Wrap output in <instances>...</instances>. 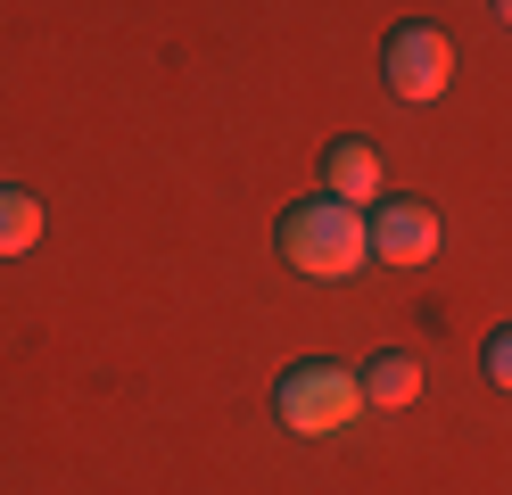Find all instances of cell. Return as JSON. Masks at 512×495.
<instances>
[{"label": "cell", "instance_id": "1", "mask_svg": "<svg viewBox=\"0 0 512 495\" xmlns=\"http://www.w3.org/2000/svg\"><path fill=\"white\" fill-rule=\"evenodd\" d=\"M273 248H281V264H290V273H306V281H347V273L372 256V223H364V207H347V198L314 190V198H298V207L281 215Z\"/></svg>", "mask_w": 512, "mask_h": 495}, {"label": "cell", "instance_id": "2", "mask_svg": "<svg viewBox=\"0 0 512 495\" xmlns=\"http://www.w3.org/2000/svg\"><path fill=\"white\" fill-rule=\"evenodd\" d=\"M273 413L290 438H339L347 421L364 413V380L339 372V363H290L273 380Z\"/></svg>", "mask_w": 512, "mask_h": 495}, {"label": "cell", "instance_id": "3", "mask_svg": "<svg viewBox=\"0 0 512 495\" xmlns=\"http://www.w3.org/2000/svg\"><path fill=\"white\" fill-rule=\"evenodd\" d=\"M380 83L397 99H438L455 83V42H446L438 25H389V42H380Z\"/></svg>", "mask_w": 512, "mask_h": 495}, {"label": "cell", "instance_id": "4", "mask_svg": "<svg viewBox=\"0 0 512 495\" xmlns=\"http://www.w3.org/2000/svg\"><path fill=\"white\" fill-rule=\"evenodd\" d=\"M364 223H372V256L380 264H430L438 256V215L422 198H380Z\"/></svg>", "mask_w": 512, "mask_h": 495}, {"label": "cell", "instance_id": "5", "mask_svg": "<svg viewBox=\"0 0 512 495\" xmlns=\"http://www.w3.org/2000/svg\"><path fill=\"white\" fill-rule=\"evenodd\" d=\"M380 149L372 141H356V132H347V141H331L323 149V190L331 198H347V207H380Z\"/></svg>", "mask_w": 512, "mask_h": 495}, {"label": "cell", "instance_id": "6", "mask_svg": "<svg viewBox=\"0 0 512 495\" xmlns=\"http://www.w3.org/2000/svg\"><path fill=\"white\" fill-rule=\"evenodd\" d=\"M356 380H364V405H413V396H422V363L405 347H380Z\"/></svg>", "mask_w": 512, "mask_h": 495}, {"label": "cell", "instance_id": "7", "mask_svg": "<svg viewBox=\"0 0 512 495\" xmlns=\"http://www.w3.org/2000/svg\"><path fill=\"white\" fill-rule=\"evenodd\" d=\"M34 240H42V198L17 190V182H0V256H25Z\"/></svg>", "mask_w": 512, "mask_h": 495}, {"label": "cell", "instance_id": "8", "mask_svg": "<svg viewBox=\"0 0 512 495\" xmlns=\"http://www.w3.org/2000/svg\"><path fill=\"white\" fill-rule=\"evenodd\" d=\"M479 363H488V380L512 396V322H504V330H488V355H479Z\"/></svg>", "mask_w": 512, "mask_h": 495}, {"label": "cell", "instance_id": "9", "mask_svg": "<svg viewBox=\"0 0 512 495\" xmlns=\"http://www.w3.org/2000/svg\"><path fill=\"white\" fill-rule=\"evenodd\" d=\"M488 9H496V25H512V0H488Z\"/></svg>", "mask_w": 512, "mask_h": 495}]
</instances>
